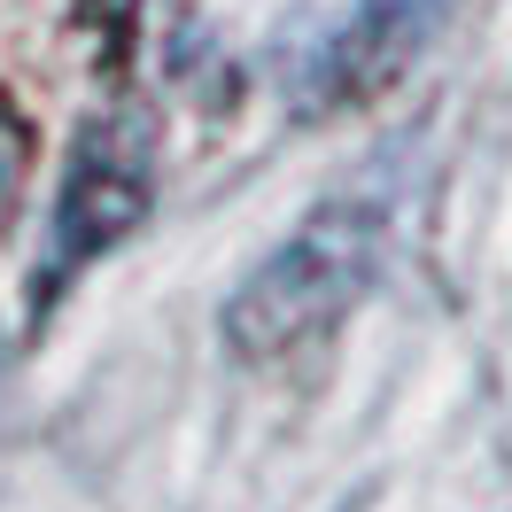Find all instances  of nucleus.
Listing matches in <instances>:
<instances>
[{
	"label": "nucleus",
	"instance_id": "1",
	"mask_svg": "<svg viewBox=\"0 0 512 512\" xmlns=\"http://www.w3.org/2000/svg\"><path fill=\"white\" fill-rule=\"evenodd\" d=\"M388 256V218L373 202H326L256 264L225 303V342L256 365L319 350L334 326L373 295Z\"/></svg>",
	"mask_w": 512,
	"mask_h": 512
},
{
	"label": "nucleus",
	"instance_id": "2",
	"mask_svg": "<svg viewBox=\"0 0 512 512\" xmlns=\"http://www.w3.org/2000/svg\"><path fill=\"white\" fill-rule=\"evenodd\" d=\"M16 187H24V125H16V109L0 101V225L16 210Z\"/></svg>",
	"mask_w": 512,
	"mask_h": 512
}]
</instances>
